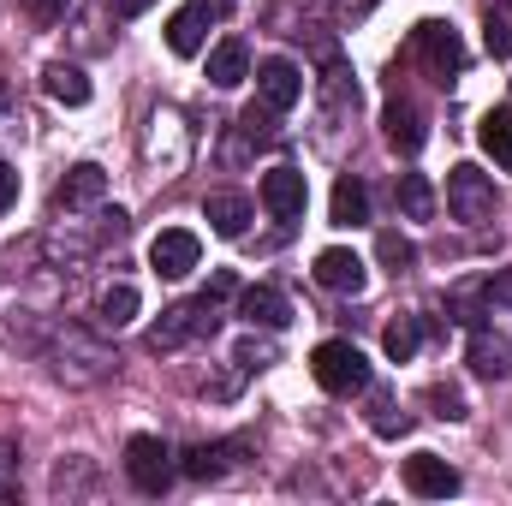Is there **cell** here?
Masks as SVG:
<instances>
[{
	"label": "cell",
	"mask_w": 512,
	"mask_h": 506,
	"mask_svg": "<svg viewBox=\"0 0 512 506\" xmlns=\"http://www.w3.org/2000/svg\"><path fill=\"white\" fill-rule=\"evenodd\" d=\"M48 370H54V381H66V387H102V381L120 370V352L96 328L54 322V334H48Z\"/></svg>",
	"instance_id": "obj_1"
},
{
	"label": "cell",
	"mask_w": 512,
	"mask_h": 506,
	"mask_svg": "<svg viewBox=\"0 0 512 506\" xmlns=\"http://www.w3.org/2000/svg\"><path fill=\"white\" fill-rule=\"evenodd\" d=\"M143 167L155 173V179H179L185 173V161H191V126H185V114L179 108H155L149 114V126H143Z\"/></svg>",
	"instance_id": "obj_2"
},
{
	"label": "cell",
	"mask_w": 512,
	"mask_h": 506,
	"mask_svg": "<svg viewBox=\"0 0 512 506\" xmlns=\"http://www.w3.org/2000/svg\"><path fill=\"white\" fill-rule=\"evenodd\" d=\"M221 328V304H209V298H191V304H173V310H161V322L143 334V346L161 358V352H179V346H191V340H209Z\"/></svg>",
	"instance_id": "obj_3"
},
{
	"label": "cell",
	"mask_w": 512,
	"mask_h": 506,
	"mask_svg": "<svg viewBox=\"0 0 512 506\" xmlns=\"http://www.w3.org/2000/svg\"><path fill=\"white\" fill-rule=\"evenodd\" d=\"M310 376L322 393H364L370 387V358L352 346V340H322L316 352H310Z\"/></svg>",
	"instance_id": "obj_4"
},
{
	"label": "cell",
	"mask_w": 512,
	"mask_h": 506,
	"mask_svg": "<svg viewBox=\"0 0 512 506\" xmlns=\"http://www.w3.org/2000/svg\"><path fill=\"white\" fill-rule=\"evenodd\" d=\"M411 48H417V60H423L441 84H453V78L465 72V42H459V30H453L447 18H423V24L411 30Z\"/></svg>",
	"instance_id": "obj_5"
},
{
	"label": "cell",
	"mask_w": 512,
	"mask_h": 506,
	"mask_svg": "<svg viewBox=\"0 0 512 506\" xmlns=\"http://www.w3.org/2000/svg\"><path fill=\"white\" fill-rule=\"evenodd\" d=\"M447 209H453V221H465V227H483V221L495 215V179H489L483 167L459 161V167L447 173Z\"/></svg>",
	"instance_id": "obj_6"
},
{
	"label": "cell",
	"mask_w": 512,
	"mask_h": 506,
	"mask_svg": "<svg viewBox=\"0 0 512 506\" xmlns=\"http://www.w3.org/2000/svg\"><path fill=\"white\" fill-rule=\"evenodd\" d=\"M173 447L161 435H131L126 441V477L143 489V495H167L173 489Z\"/></svg>",
	"instance_id": "obj_7"
},
{
	"label": "cell",
	"mask_w": 512,
	"mask_h": 506,
	"mask_svg": "<svg viewBox=\"0 0 512 506\" xmlns=\"http://www.w3.org/2000/svg\"><path fill=\"white\" fill-rule=\"evenodd\" d=\"M108 197V173L96 167V161H78V167H66V179L54 185V215H84V209H96Z\"/></svg>",
	"instance_id": "obj_8"
},
{
	"label": "cell",
	"mask_w": 512,
	"mask_h": 506,
	"mask_svg": "<svg viewBox=\"0 0 512 506\" xmlns=\"http://www.w3.org/2000/svg\"><path fill=\"white\" fill-rule=\"evenodd\" d=\"M197 233H185V227H167V233H155V245H149V268L161 274V280H185L191 268H197Z\"/></svg>",
	"instance_id": "obj_9"
},
{
	"label": "cell",
	"mask_w": 512,
	"mask_h": 506,
	"mask_svg": "<svg viewBox=\"0 0 512 506\" xmlns=\"http://www.w3.org/2000/svg\"><path fill=\"white\" fill-rule=\"evenodd\" d=\"M262 203H268V215H280V221H298L304 215V203H310V185H304V173L298 167H268L262 173Z\"/></svg>",
	"instance_id": "obj_10"
},
{
	"label": "cell",
	"mask_w": 512,
	"mask_h": 506,
	"mask_svg": "<svg viewBox=\"0 0 512 506\" xmlns=\"http://www.w3.org/2000/svg\"><path fill=\"white\" fill-rule=\"evenodd\" d=\"M405 489L423 495V501H447V495H459V471L441 453H411L405 459Z\"/></svg>",
	"instance_id": "obj_11"
},
{
	"label": "cell",
	"mask_w": 512,
	"mask_h": 506,
	"mask_svg": "<svg viewBox=\"0 0 512 506\" xmlns=\"http://www.w3.org/2000/svg\"><path fill=\"white\" fill-rule=\"evenodd\" d=\"M256 96H262L274 114H286V108L304 102V72H298L292 60H262V66H256Z\"/></svg>",
	"instance_id": "obj_12"
},
{
	"label": "cell",
	"mask_w": 512,
	"mask_h": 506,
	"mask_svg": "<svg viewBox=\"0 0 512 506\" xmlns=\"http://www.w3.org/2000/svg\"><path fill=\"white\" fill-rule=\"evenodd\" d=\"M245 453H251V441H209V447H191V453L179 459V471L197 477V483H221Z\"/></svg>",
	"instance_id": "obj_13"
},
{
	"label": "cell",
	"mask_w": 512,
	"mask_h": 506,
	"mask_svg": "<svg viewBox=\"0 0 512 506\" xmlns=\"http://www.w3.org/2000/svg\"><path fill=\"white\" fill-rule=\"evenodd\" d=\"M364 256L346 251V245H334V251L316 256V286H328V292H346V298H358L364 292Z\"/></svg>",
	"instance_id": "obj_14"
},
{
	"label": "cell",
	"mask_w": 512,
	"mask_h": 506,
	"mask_svg": "<svg viewBox=\"0 0 512 506\" xmlns=\"http://www.w3.org/2000/svg\"><path fill=\"white\" fill-rule=\"evenodd\" d=\"M239 316H245L251 328L280 334V328L292 322V304H286V292H274V286H239Z\"/></svg>",
	"instance_id": "obj_15"
},
{
	"label": "cell",
	"mask_w": 512,
	"mask_h": 506,
	"mask_svg": "<svg viewBox=\"0 0 512 506\" xmlns=\"http://www.w3.org/2000/svg\"><path fill=\"white\" fill-rule=\"evenodd\" d=\"M203 215H209V227H215L221 239H245V227H251L256 203L245 197V191H209Z\"/></svg>",
	"instance_id": "obj_16"
},
{
	"label": "cell",
	"mask_w": 512,
	"mask_h": 506,
	"mask_svg": "<svg viewBox=\"0 0 512 506\" xmlns=\"http://www.w3.org/2000/svg\"><path fill=\"white\" fill-rule=\"evenodd\" d=\"M382 137L393 143V149H399V155H417L429 131H423V114H417L405 96H393V102L382 108Z\"/></svg>",
	"instance_id": "obj_17"
},
{
	"label": "cell",
	"mask_w": 512,
	"mask_h": 506,
	"mask_svg": "<svg viewBox=\"0 0 512 506\" xmlns=\"http://www.w3.org/2000/svg\"><path fill=\"white\" fill-rule=\"evenodd\" d=\"M245 78H251V48H245L239 36L215 42V48H209V84H215V90H233V84H245Z\"/></svg>",
	"instance_id": "obj_18"
},
{
	"label": "cell",
	"mask_w": 512,
	"mask_h": 506,
	"mask_svg": "<svg viewBox=\"0 0 512 506\" xmlns=\"http://www.w3.org/2000/svg\"><path fill=\"white\" fill-rule=\"evenodd\" d=\"M352 114H358V78L334 60V66H328V78H322V120H328V126H340V120H352Z\"/></svg>",
	"instance_id": "obj_19"
},
{
	"label": "cell",
	"mask_w": 512,
	"mask_h": 506,
	"mask_svg": "<svg viewBox=\"0 0 512 506\" xmlns=\"http://www.w3.org/2000/svg\"><path fill=\"white\" fill-rule=\"evenodd\" d=\"M203 36H209V12L191 0L185 12H173L167 18V48L179 54V60H191V54H203Z\"/></svg>",
	"instance_id": "obj_20"
},
{
	"label": "cell",
	"mask_w": 512,
	"mask_h": 506,
	"mask_svg": "<svg viewBox=\"0 0 512 506\" xmlns=\"http://www.w3.org/2000/svg\"><path fill=\"white\" fill-rule=\"evenodd\" d=\"M137 322V286L131 280H114V286H102L96 292V328H131Z\"/></svg>",
	"instance_id": "obj_21"
},
{
	"label": "cell",
	"mask_w": 512,
	"mask_h": 506,
	"mask_svg": "<svg viewBox=\"0 0 512 506\" xmlns=\"http://www.w3.org/2000/svg\"><path fill=\"white\" fill-rule=\"evenodd\" d=\"M465 364H471V376L501 381L512 370V346L501 340V334H483V328H477V334H471V358H465Z\"/></svg>",
	"instance_id": "obj_22"
},
{
	"label": "cell",
	"mask_w": 512,
	"mask_h": 506,
	"mask_svg": "<svg viewBox=\"0 0 512 506\" xmlns=\"http://www.w3.org/2000/svg\"><path fill=\"white\" fill-rule=\"evenodd\" d=\"M42 90H48L60 108H84V102H90V78H84L78 66H66V60L42 66Z\"/></svg>",
	"instance_id": "obj_23"
},
{
	"label": "cell",
	"mask_w": 512,
	"mask_h": 506,
	"mask_svg": "<svg viewBox=\"0 0 512 506\" xmlns=\"http://www.w3.org/2000/svg\"><path fill=\"white\" fill-rule=\"evenodd\" d=\"M477 143H483V155H489L495 167H507V173H512V108H495V114H483V126H477Z\"/></svg>",
	"instance_id": "obj_24"
},
{
	"label": "cell",
	"mask_w": 512,
	"mask_h": 506,
	"mask_svg": "<svg viewBox=\"0 0 512 506\" xmlns=\"http://www.w3.org/2000/svg\"><path fill=\"white\" fill-rule=\"evenodd\" d=\"M364 221H370V191H364V179L340 173V185H334V227H364Z\"/></svg>",
	"instance_id": "obj_25"
},
{
	"label": "cell",
	"mask_w": 512,
	"mask_h": 506,
	"mask_svg": "<svg viewBox=\"0 0 512 506\" xmlns=\"http://www.w3.org/2000/svg\"><path fill=\"white\" fill-rule=\"evenodd\" d=\"M393 197H399V215H405V221H429V215H435V185H429L423 173H399Z\"/></svg>",
	"instance_id": "obj_26"
},
{
	"label": "cell",
	"mask_w": 512,
	"mask_h": 506,
	"mask_svg": "<svg viewBox=\"0 0 512 506\" xmlns=\"http://www.w3.org/2000/svg\"><path fill=\"white\" fill-rule=\"evenodd\" d=\"M417 346H423V322H417V316H399V322H387L382 352L393 358V364H411V358H417Z\"/></svg>",
	"instance_id": "obj_27"
},
{
	"label": "cell",
	"mask_w": 512,
	"mask_h": 506,
	"mask_svg": "<svg viewBox=\"0 0 512 506\" xmlns=\"http://www.w3.org/2000/svg\"><path fill=\"white\" fill-rule=\"evenodd\" d=\"M483 48H489L495 60H512V0H495V6L483 12Z\"/></svg>",
	"instance_id": "obj_28"
},
{
	"label": "cell",
	"mask_w": 512,
	"mask_h": 506,
	"mask_svg": "<svg viewBox=\"0 0 512 506\" xmlns=\"http://www.w3.org/2000/svg\"><path fill=\"white\" fill-rule=\"evenodd\" d=\"M370 429H376V435H405V429H411V411H399V399H393L387 387L370 393Z\"/></svg>",
	"instance_id": "obj_29"
},
{
	"label": "cell",
	"mask_w": 512,
	"mask_h": 506,
	"mask_svg": "<svg viewBox=\"0 0 512 506\" xmlns=\"http://www.w3.org/2000/svg\"><path fill=\"white\" fill-rule=\"evenodd\" d=\"M376 262H382L387 274H411V268H417V245H411L405 233H382V239H376Z\"/></svg>",
	"instance_id": "obj_30"
},
{
	"label": "cell",
	"mask_w": 512,
	"mask_h": 506,
	"mask_svg": "<svg viewBox=\"0 0 512 506\" xmlns=\"http://www.w3.org/2000/svg\"><path fill=\"white\" fill-rule=\"evenodd\" d=\"M274 120H280V114H274V108H268V102H262V108H245V114H239V137H245V143H274V137H280V126H274Z\"/></svg>",
	"instance_id": "obj_31"
},
{
	"label": "cell",
	"mask_w": 512,
	"mask_h": 506,
	"mask_svg": "<svg viewBox=\"0 0 512 506\" xmlns=\"http://www.w3.org/2000/svg\"><path fill=\"white\" fill-rule=\"evenodd\" d=\"M280 352H274V340H256V334H245L239 346H233V364H239V376H251V370H268Z\"/></svg>",
	"instance_id": "obj_32"
},
{
	"label": "cell",
	"mask_w": 512,
	"mask_h": 506,
	"mask_svg": "<svg viewBox=\"0 0 512 506\" xmlns=\"http://www.w3.org/2000/svg\"><path fill=\"white\" fill-rule=\"evenodd\" d=\"M429 405H435V417H447V423L465 417V393H459V387H429Z\"/></svg>",
	"instance_id": "obj_33"
},
{
	"label": "cell",
	"mask_w": 512,
	"mask_h": 506,
	"mask_svg": "<svg viewBox=\"0 0 512 506\" xmlns=\"http://www.w3.org/2000/svg\"><path fill=\"white\" fill-rule=\"evenodd\" d=\"M203 298H209V304L239 298V274H233V268H215V274H209V286H203Z\"/></svg>",
	"instance_id": "obj_34"
},
{
	"label": "cell",
	"mask_w": 512,
	"mask_h": 506,
	"mask_svg": "<svg viewBox=\"0 0 512 506\" xmlns=\"http://www.w3.org/2000/svg\"><path fill=\"white\" fill-rule=\"evenodd\" d=\"M483 310H489V316H495V310H512V274L483 280Z\"/></svg>",
	"instance_id": "obj_35"
},
{
	"label": "cell",
	"mask_w": 512,
	"mask_h": 506,
	"mask_svg": "<svg viewBox=\"0 0 512 506\" xmlns=\"http://www.w3.org/2000/svg\"><path fill=\"white\" fill-rule=\"evenodd\" d=\"M12 495H18V447L0 441V501H12Z\"/></svg>",
	"instance_id": "obj_36"
},
{
	"label": "cell",
	"mask_w": 512,
	"mask_h": 506,
	"mask_svg": "<svg viewBox=\"0 0 512 506\" xmlns=\"http://www.w3.org/2000/svg\"><path fill=\"white\" fill-rule=\"evenodd\" d=\"M12 131H24V108H18L12 90L0 84V137H12Z\"/></svg>",
	"instance_id": "obj_37"
},
{
	"label": "cell",
	"mask_w": 512,
	"mask_h": 506,
	"mask_svg": "<svg viewBox=\"0 0 512 506\" xmlns=\"http://www.w3.org/2000/svg\"><path fill=\"white\" fill-rule=\"evenodd\" d=\"M66 6H72V0H24V12H30L36 24H60V18H66Z\"/></svg>",
	"instance_id": "obj_38"
},
{
	"label": "cell",
	"mask_w": 512,
	"mask_h": 506,
	"mask_svg": "<svg viewBox=\"0 0 512 506\" xmlns=\"http://www.w3.org/2000/svg\"><path fill=\"white\" fill-rule=\"evenodd\" d=\"M12 203H18V167H12V161H0V215H6Z\"/></svg>",
	"instance_id": "obj_39"
},
{
	"label": "cell",
	"mask_w": 512,
	"mask_h": 506,
	"mask_svg": "<svg viewBox=\"0 0 512 506\" xmlns=\"http://www.w3.org/2000/svg\"><path fill=\"white\" fill-rule=\"evenodd\" d=\"M370 6H376V0H334V12H340V18H364Z\"/></svg>",
	"instance_id": "obj_40"
},
{
	"label": "cell",
	"mask_w": 512,
	"mask_h": 506,
	"mask_svg": "<svg viewBox=\"0 0 512 506\" xmlns=\"http://www.w3.org/2000/svg\"><path fill=\"white\" fill-rule=\"evenodd\" d=\"M155 0H114V18H137V12H149Z\"/></svg>",
	"instance_id": "obj_41"
},
{
	"label": "cell",
	"mask_w": 512,
	"mask_h": 506,
	"mask_svg": "<svg viewBox=\"0 0 512 506\" xmlns=\"http://www.w3.org/2000/svg\"><path fill=\"white\" fill-rule=\"evenodd\" d=\"M197 6H203L209 18H227V6H233V0H197Z\"/></svg>",
	"instance_id": "obj_42"
}]
</instances>
